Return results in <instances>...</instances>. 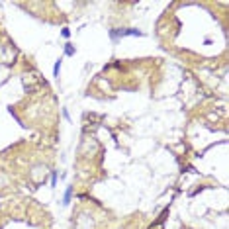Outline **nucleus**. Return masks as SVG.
<instances>
[{
  "label": "nucleus",
  "instance_id": "3",
  "mask_svg": "<svg viewBox=\"0 0 229 229\" xmlns=\"http://www.w3.org/2000/svg\"><path fill=\"white\" fill-rule=\"evenodd\" d=\"M65 53H67V55H74V49H73V45H67V47H65Z\"/></svg>",
  "mask_w": 229,
  "mask_h": 229
},
{
  "label": "nucleus",
  "instance_id": "2",
  "mask_svg": "<svg viewBox=\"0 0 229 229\" xmlns=\"http://www.w3.org/2000/svg\"><path fill=\"white\" fill-rule=\"evenodd\" d=\"M59 69H61V61H57L55 67H53V74H55V77H59Z\"/></svg>",
  "mask_w": 229,
  "mask_h": 229
},
{
  "label": "nucleus",
  "instance_id": "1",
  "mask_svg": "<svg viewBox=\"0 0 229 229\" xmlns=\"http://www.w3.org/2000/svg\"><path fill=\"white\" fill-rule=\"evenodd\" d=\"M71 196H73V188H67V192H65V198H63V204H69L71 202Z\"/></svg>",
  "mask_w": 229,
  "mask_h": 229
}]
</instances>
